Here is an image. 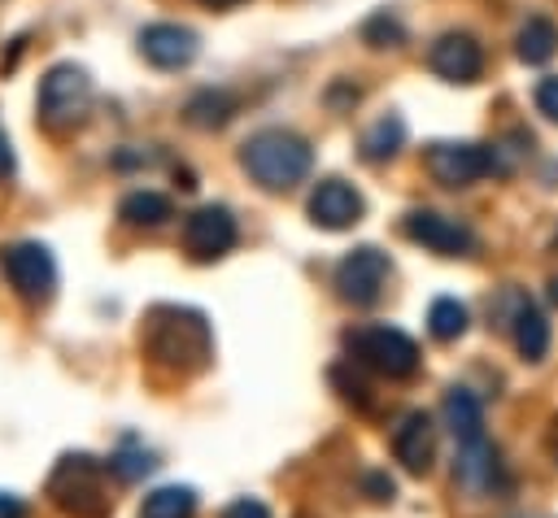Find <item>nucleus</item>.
Wrapping results in <instances>:
<instances>
[{"instance_id":"nucleus-32","label":"nucleus","mask_w":558,"mask_h":518,"mask_svg":"<svg viewBox=\"0 0 558 518\" xmlns=\"http://www.w3.org/2000/svg\"><path fill=\"white\" fill-rule=\"evenodd\" d=\"M205 4H235V0H205Z\"/></svg>"},{"instance_id":"nucleus-7","label":"nucleus","mask_w":558,"mask_h":518,"mask_svg":"<svg viewBox=\"0 0 558 518\" xmlns=\"http://www.w3.org/2000/svg\"><path fill=\"white\" fill-rule=\"evenodd\" d=\"M427 174L440 187H471L484 174H493V152L484 144H458V139H440L423 152Z\"/></svg>"},{"instance_id":"nucleus-22","label":"nucleus","mask_w":558,"mask_h":518,"mask_svg":"<svg viewBox=\"0 0 558 518\" xmlns=\"http://www.w3.org/2000/svg\"><path fill=\"white\" fill-rule=\"evenodd\" d=\"M466 322H471V313H466V305L453 300V296H436L432 309H427V331H432V340H440V344L466 335Z\"/></svg>"},{"instance_id":"nucleus-6","label":"nucleus","mask_w":558,"mask_h":518,"mask_svg":"<svg viewBox=\"0 0 558 518\" xmlns=\"http://www.w3.org/2000/svg\"><path fill=\"white\" fill-rule=\"evenodd\" d=\"M0 270H4V279L13 283V292L26 305H44L52 296V287H57V261L35 239H17V244L0 248Z\"/></svg>"},{"instance_id":"nucleus-13","label":"nucleus","mask_w":558,"mask_h":518,"mask_svg":"<svg viewBox=\"0 0 558 518\" xmlns=\"http://www.w3.org/2000/svg\"><path fill=\"white\" fill-rule=\"evenodd\" d=\"M196 48H201L196 30H187L179 22H153L140 30V52L157 70H183L196 57Z\"/></svg>"},{"instance_id":"nucleus-29","label":"nucleus","mask_w":558,"mask_h":518,"mask_svg":"<svg viewBox=\"0 0 558 518\" xmlns=\"http://www.w3.org/2000/svg\"><path fill=\"white\" fill-rule=\"evenodd\" d=\"M26 509H22V501L17 496H9V492H0V518H22Z\"/></svg>"},{"instance_id":"nucleus-9","label":"nucleus","mask_w":558,"mask_h":518,"mask_svg":"<svg viewBox=\"0 0 558 518\" xmlns=\"http://www.w3.org/2000/svg\"><path fill=\"white\" fill-rule=\"evenodd\" d=\"M388 274H392L388 252L362 244V248H353L349 257H340V266H336V292H340L349 305H375L379 292H384V283H388Z\"/></svg>"},{"instance_id":"nucleus-2","label":"nucleus","mask_w":558,"mask_h":518,"mask_svg":"<svg viewBox=\"0 0 558 518\" xmlns=\"http://www.w3.org/2000/svg\"><path fill=\"white\" fill-rule=\"evenodd\" d=\"M240 165H244L248 178L262 183L266 192H288V187H296V183L310 174L314 152H310V144H305L301 135H292V131H283V126H266V131H257V135L244 139Z\"/></svg>"},{"instance_id":"nucleus-19","label":"nucleus","mask_w":558,"mask_h":518,"mask_svg":"<svg viewBox=\"0 0 558 518\" xmlns=\"http://www.w3.org/2000/svg\"><path fill=\"white\" fill-rule=\"evenodd\" d=\"M231 113H235V96H231V91H214V87L196 91V96L183 104V118H187L192 126H201V131L227 126V122H231Z\"/></svg>"},{"instance_id":"nucleus-8","label":"nucleus","mask_w":558,"mask_h":518,"mask_svg":"<svg viewBox=\"0 0 558 518\" xmlns=\"http://www.w3.org/2000/svg\"><path fill=\"white\" fill-rule=\"evenodd\" d=\"M401 231H405V239L423 244L436 257H471L475 252V231L449 213H436V209H410L401 218Z\"/></svg>"},{"instance_id":"nucleus-16","label":"nucleus","mask_w":558,"mask_h":518,"mask_svg":"<svg viewBox=\"0 0 558 518\" xmlns=\"http://www.w3.org/2000/svg\"><path fill=\"white\" fill-rule=\"evenodd\" d=\"M440 414H445V427L453 431L458 444H475L484 440V405L475 392L466 387H449L445 400H440Z\"/></svg>"},{"instance_id":"nucleus-12","label":"nucleus","mask_w":558,"mask_h":518,"mask_svg":"<svg viewBox=\"0 0 558 518\" xmlns=\"http://www.w3.org/2000/svg\"><path fill=\"white\" fill-rule=\"evenodd\" d=\"M427 65L445 78V83H475L484 70V48L475 44V35L466 30H445L432 48H427Z\"/></svg>"},{"instance_id":"nucleus-31","label":"nucleus","mask_w":558,"mask_h":518,"mask_svg":"<svg viewBox=\"0 0 558 518\" xmlns=\"http://www.w3.org/2000/svg\"><path fill=\"white\" fill-rule=\"evenodd\" d=\"M549 300H554V305H558V274H554V279H549Z\"/></svg>"},{"instance_id":"nucleus-27","label":"nucleus","mask_w":558,"mask_h":518,"mask_svg":"<svg viewBox=\"0 0 558 518\" xmlns=\"http://www.w3.org/2000/svg\"><path fill=\"white\" fill-rule=\"evenodd\" d=\"M222 518H270V509H266L257 496H240V501H231V505L222 509Z\"/></svg>"},{"instance_id":"nucleus-3","label":"nucleus","mask_w":558,"mask_h":518,"mask_svg":"<svg viewBox=\"0 0 558 518\" xmlns=\"http://www.w3.org/2000/svg\"><path fill=\"white\" fill-rule=\"evenodd\" d=\"M344 348H349V361L371 366L375 374H388V379H410L418 370V344L401 326H388V322L353 326L344 335Z\"/></svg>"},{"instance_id":"nucleus-20","label":"nucleus","mask_w":558,"mask_h":518,"mask_svg":"<svg viewBox=\"0 0 558 518\" xmlns=\"http://www.w3.org/2000/svg\"><path fill=\"white\" fill-rule=\"evenodd\" d=\"M401 144H405V122H401L397 113H384V118H375V122L366 126V135H362V157H366V161H388V157L401 152Z\"/></svg>"},{"instance_id":"nucleus-11","label":"nucleus","mask_w":558,"mask_h":518,"mask_svg":"<svg viewBox=\"0 0 558 518\" xmlns=\"http://www.w3.org/2000/svg\"><path fill=\"white\" fill-rule=\"evenodd\" d=\"M453 479H458V488L471 492V496H497V492H506V466H501V453H497L488 440L458 444Z\"/></svg>"},{"instance_id":"nucleus-21","label":"nucleus","mask_w":558,"mask_h":518,"mask_svg":"<svg viewBox=\"0 0 558 518\" xmlns=\"http://www.w3.org/2000/svg\"><path fill=\"white\" fill-rule=\"evenodd\" d=\"M118 218H122V222H131V226H161V222L170 218V196L148 192V187L126 192V196H122V205H118Z\"/></svg>"},{"instance_id":"nucleus-15","label":"nucleus","mask_w":558,"mask_h":518,"mask_svg":"<svg viewBox=\"0 0 558 518\" xmlns=\"http://www.w3.org/2000/svg\"><path fill=\"white\" fill-rule=\"evenodd\" d=\"M392 457L410 470V474H427L432 470V457H436V427L423 409H410L397 431H392Z\"/></svg>"},{"instance_id":"nucleus-5","label":"nucleus","mask_w":558,"mask_h":518,"mask_svg":"<svg viewBox=\"0 0 558 518\" xmlns=\"http://www.w3.org/2000/svg\"><path fill=\"white\" fill-rule=\"evenodd\" d=\"M87 104H92V78H87L83 65L61 61V65H52V70L39 78V122H44L48 131H70V126H78L83 113H87Z\"/></svg>"},{"instance_id":"nucleus-14","label":"nucleus","mask_w":558,"mask_h":518,"mask_svg":"<svg viewBox=\"0 0 558 518\" xmlns=\"http://www.w3.org/2000/svg\"><path fill=\"white\" fill-rule=\"evenodd\" d=\"M310 218H314V226H323V231H349L357 218H362V196H357V187H349L344 178H323L314 192H310Z\"/></svg>"},{"instance_id":"nucleus-1","label":"nucleus","mask_w":558,"mask_h":518,"mask_svg":"<svg viewBox=\"0 0 558 518\" xmlns=\"http://www.w3.org/2000/svg\"><path fill=\"white\" fill-rule=\"evenodd\" d=\"M144 353L170 370H201L214 353V340H209V326L201 313L179 309V305H161L148 313Z\"/></svg>"},{"instance_id":"nucleus-26","label":"nucleus","mask_w":558,"mask_h":518,"mask_svg":"<svg viewBox=\"0 0 558 518\" xmlns=\"http://www.w3.org/2000/svg\"><path fill=\"white\" fill-rule=\"evenodd\" d=\"M532 100H536V109H541L549 122H558V74H545V78L536 83Z\"/></svg>"},{"instance_id":"nucleus-24","label":"nucleus","mask_w":558,"mask_h":518,"mask_svg":"<svg viewBox=\"0 0 558 518\" xmlns=\"http://www.w3.org/2000/svg\"><path fill=\"white\" fill-rule=\"evenodd\" d=\"M362 35H366V44L371 48H397L401 39H405V30H401V22L388 13V9H379L366 26H362Z\"/></svg>"},{"instance_id":"nucleus-30","label":"nucleus","mask_w":558,"mask_h":518,"mask_svg":"<svg viewBox=\"0 0 558 518\" xmlns=\"http://www.w3.org/2000/svg\"><path fill=\"white\" fill-rule=\"evenodd\" d=\"M13 170V148H9V135L0 131V174H9Z\"/></svg>"},{"instance_id":"nucleus-4","label":"nucleus","mask_w":558,"mask_h":518,"mask_svg":"<svg viewBox=\"0 0 558 518\" xmlns=\"http://www.w3.org/2000/svg\"><path fill=\"white\" fill-rule=\"evenodd\" d=\"M48 496L74 518H105L109 514V492H105L100 461H92L87 453H70V457L57 461V470L48 479Z\"/></svg>"},{"instance_id":"nucleus-28","label":"nucleus","mask_w":558,"mask_h":518,"mask_svg":"<svg viewBox=\"0 0 558 518\" xmlns=\"http://www.w3.org/2000/svg\"><path fill=\"white\" fill-rule=\"evenodd\" d=\"M366 488L375 492V501H392V492H397L388 474H366Z\"/></svg>"},{"instance_id":"nucleus-25","label":"nucleus","mask_w":558,"mask_h":518,"mask_svg":"<svg viewBox=\"0 0 558 518\" xmlns=\"http://www.w3.org/2000/svg\"><path fill=\"white\" fill-rule=\"evenodd\" d=\"M109 470H113L118 479H140V474L153 470V457H148V453H113V457H109Z\"/></svg>"},{"instance_id":"nucleus-10","label":"nucleus","mask_w":558,"mask_h":518,"mask_svg":"<svg viewBox=\"0 0 558 518\" xmlns=\"http://www.w3.org/2000/svg\"><path fill=\"white\" fill-rule=\"evenodd\" d=\"M240 231H235V218L231 209L222 205H201L196 213H187L183 222V248L196 257V261H218L235 248Z\"/></svg>"},{"instance_id":"nucleus-17","label":"nucleus","mask_w":558,"mask_h":518,"mask_svg":"<svg viewBox=\"0 0 558 518\" xmlns=\"http://www.w3.org/2000/svg\"><path fill=\"white\" fill-rule=\"evenodd\" d=\"M510 331H514V348H519L523 361H541L549 353V322H545V313L532 300L519 309V318H514Z\"/></svg>"},{"instance_id":"nucleus-18","label":"nucleus","mask_w":558,"mask_h":518,"mask_svg":"<svg viewBox=\"0 0 558 518\" xmlns=\"http://www.w3.org/2000/svg\"><path fill=\"white\" fill-rule=\"evenodd\" d=\"M554 48H558V26H554L549 17H527V22L519 26V35H514V52H519V61H527V65L549 61Z\"/></svg>"},{"instance_id":"nucleus-23","label":"nucleus","mask_w":558,"mask_h":518,"mask_svg":"<svg viewBox=\"0 0 558 518\" xmlns=\"http://www.w3.org/2000/svg\"><path fill=\"white\" fill-rule=\"evenodd\" d=\"M192 514H196V492L192 488H179V483L148 492L144 496V509H140V518H192Z\"/></svg>"}]
</instances>
